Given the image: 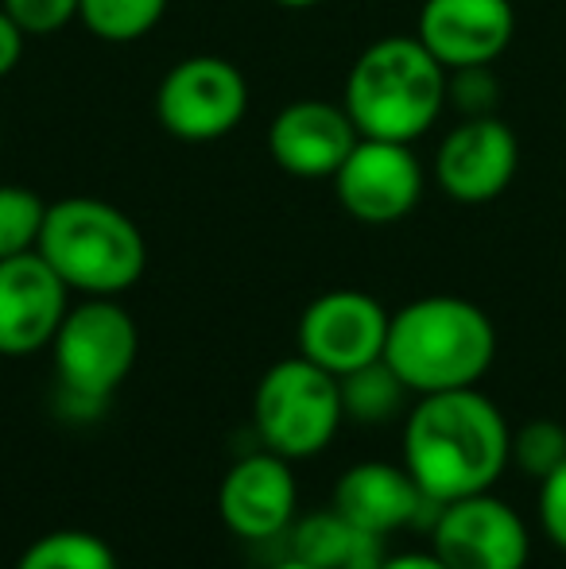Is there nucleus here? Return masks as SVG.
<instances>
[{
  "label": "nucleus",
  "instance_id": "nucleus-5",
  "mask_svg": "<svg viewBox=\"0 0 566 569\" xmlns=\"http://www.w3.org/2000/svg\"><path fill=\"white\" fill-rule=\"evenodd\" d=\"M252 415H257L265 450L287 457V461L318 457L346 422L338 376L318 368L302 352L291 360H280L260 380Z\"/></svg>",
  "mask_w": 566,
  "mask_h": 569
},
{
  "label": "nucleus",
  "instance_id": "nucleus-16",
  "mask_svg": "<svg viewBox=\"0 0 566 569\" xmlns=\"http://www.w3.org/2000/svg\"><path fill=\"white\" fill-rule=\"evenodd\" d=\"M516 31L508 0H424L416 39L446 70L489 67Z\"/></svg>",
  "mask_w": 566,
  "mask_h": 569
},
{
  "label": "nucleus",
  "instance_id": "nucleus-1",
  "mask_svg": "<svg viewBox=\"0 0 566 569\" xmlns=\"http://www.w3.org/2000/svg\"><path fill=\"white\" fill-rule=\"evenodd\" d=\"M513 450L505 415L474 388L419 396L404 422V469L438 503L489 492Z\"/></svg>",
  "mask_w": 566,
  "mask_h": 569
},
{
  "label": "nucleus",
  "instance_id": "nucleus-27",
  "mask_svg": "<svg viewBox=\"0 0 566 569\" xmlns=\"http://www.w3.org/2000/svg\"><path fill=\"white\" fill-rule=\"evenodd\" d=\"M380 569H450L443 558L430 550V555H396V558H385Z\"/></svg>",
  "mask_w": 566,
  "mask_h": 569
},
{
  "label": "nucleus",
  "instance_id": "nucleus-2",
  "mask_svg": "<svg viewBox=\"0 0 566 569\" xmlns=\"http://www.w3.org/2000/svg\"><path fill=\"white\" fill-rule=\"evenodd\" d=\"M497 357V330L489 315L458 295H427L393 315L385 360L408 391L474 388Z\"/></svg>",
  "mask_w": 566,
  "mask_h": 569
},
{
  "label": "nucleus",
  "instance_id": "nucleus-4",
  "mask_svg": "<svg viewBox=\"0 0 566 569\" xmlns=\"http://www.w3.org/2000/svg\"><path fill=\"white\" fill-rule=\"evenodd\" d=\"M36 252L86 299H117L140 283L148 244L137 221L98 198H59L47 206Z\"/></svg>",
  "mask_w": 566,
  "mask_h": 569
},
{
  "label": "nucleus",
  "instance_id": "nucleus-28",
  "mask_svg": "<svg viewBox=\"0 0 566 569\" xmlns=\"http://www.w3.org/2000/svg\"><path fill=\"white\" fill-rule=\"evenodd\" d=\"M272 4H280V8H315V4H322V0H272Z\"/></svg>",
  "mask_w": 566,
  "mask_h": 569
},
{
  "label": "nucleus",
  "instance_id": "nucleus-10",
  "mask_svg": "<svg viewBox=\"0 0 566 569\" xmlns=\"http://www.w3.org/2000/svg\"><path fill=\"white\" fill-rule=\"evenodd\" d=\"M388 315L365 291H326L302 310L299 318V352L326 368L330 376H346L361 365L385 357Z\"/></svg>",
  "mask_w": 566,
  "mask_h": 569
},
{
  "label": "nucleus",
  "instance_id": "nucleus-13",
  "mask_svg": "<svg viewBox=\"0 0 566 569\" xmlns=\"http://www.w3.org/2000/svg\"><path fill=\"white\" fill-rule=\"evenodd\" d=\"M334 511L361 531L388 539L400 527H427L430 531L443 503L419 492V485L404 465L361 461L349 465L334 485Z\"/></svg>",
  "mask_w": 566,
  "mask_h": 569
},
{
  "label": "nucleus",
  "instance_id": "nucleus-11",
  "mask_svg": "<svg viewBox=\"0 0 566 569\" xmlns=\"http://www.w3.org/2000/svg\"><path fill=\"white\" fill-rule=\"evenodd\" d=\"M520 167V143L497 117H466L435 156V179L461 206L493 202L508 190Z\"/></svg>",
  "mask_w": 566,
  "mask_h": 569
},
{
  "label": "nucleus",
  "instance_id": "nucleus-23",
  "mask_svg": "<svg viewBox=\"0 0 566 569\" xmlns=\"http://www.w3.org/2000/svg\"><path fill=\"white\" fill-rule=\"evenodd\" d=\"M446 101L461 117H493L497 106V78L489 67H458L446 74Z\"/></svg>",
  "mask_w": 566,
  "mask_h": 569
},
{
  "label": "nucleus",
  "instance_id": "nucleus-15",
  "mask_svg": "<svg viewBox=\"0 0 566 569\" xmlns=\"http://www.w3.org/2000/svg\"><path fill=\"white\" fill-rule=\"evenodd\" d=\"M295 503H299V492H295L291 461L272 450L245 453L218 488L221 519L237 539L249 542H268L284 535L295 523Z\"/></svg>",
  "mask_w": 566,
  "mask_h": 569
},
{
  "label": "nucleus",
  "instance_id": "nucleus-17",
  "mask_svg": "<svg viewBox=\"0 0 566 569\" xmlns=\"http://www.w3.org/2000/svg\"><path fill=\"white\" fill-rule=\"evenodd\" d=\"M291 558L315 569H380L388 555L380 535L361 531L330 508L291 523Z\"/></svg>",
  "mask_w": 566,
  "mask_h": 569
},
{
  "label": "nucleus",
  "instance_id": "nucleus-8",
  "mask_svg": "<svg viewBox=\"0 0 566 569\" xmlns=\"http://www.w3.org/2000/svg\"><path fill=\"white\" fill-rule=\"evenodd\" d=\"M430 550L450 569H524L532 539L513 503L477 492L443 503L430 523Z\"/></svg>",
  "mask_w": 566,
  "mask_h": 569
},
{
  "label": "nucleus",
  "instance_id": "nucleus-6",
  "mask_svg": "<svg viewBox=\"0 0 566 569\" xmlns=\"http://www.w3.org/2000/svg\"><path fill=\"white\" fill-rule=\"evenodd\" d=\"M51 352L62 396L82 407H101L129 380L140 352V333L117 299H82L67 310Z\"/></svg>",
  "mask_w": 566,
  "mask_h": 569
},
{
  "label": "nucleus",
  "instance_id": "nucleus-26",
  "mask_svg": "<svg viewBox=\"0 0 566 569\" xmlns=\"http://www.w3.org/2000/svg\"><path fill=\"white\" fill-rule=\"evenodd\" d=\"M23 31L20 23L12 20V16L0 8V82H4L8 74H12L16 67H20V54H23Z\"/></svg>",
  "mask_w": 566,
  "mask_h": 569
},
{
  "label": "nucleus",
  "instance_id": "nucleus-19",
  "mask_svg": "<svg viewBox=\"0 0 566 569\" xmlns=\"http://www.w3.org/2000/svg\"><path fill=\"white\" fill-rule=\"evenodd\" d=\"M16 569H117V558L106 539L67 527L31 542Z\"/></svg>",
  "mask_w": 566,
  "mask_h": 569
},
{
  "label": "nucleus",
  "instance_id": "nucleus-29",
  "mask_svg": "<svg viewBox=\"0 0 566 569\" xmlns=\"http://www.w3.org/2000/svg\"><path fill=\"white\" fill-rule=\"evenodd\" d=\"M272 569H315V566H307V562H299V558H291V555H287L284 562H276Z\"/></svg>",
  "mask_w": 566,
  "mask_h": 569
},
{
  "label": "nucleus",
  "instance_id": "nucleus-18",
  "mask_svg": "<svg viewBox=\"0 0 566 569\" xmlns=\"http://www.w3.org/2000/svg\"><path fill=\"white\" fill-rule=\"evenodd\" d=\"M338 388H341V411H346V419L361 422V427H385V422H393L404 407V396H408V383L396 376V368L385 357L338 376Z\"/></svg>",
  "mask_w": 566,
  "mask_h": 569
},
{
  "label": "nucleus",
  "instance_id": "nucleus-21",
  "mask_svg": "<svg viewBox=\"0 0 566 569\" xmlns=\"http://www.w3.org/2000/svg\"><path fill=\"white\" fill-rule=\"evenodd\" d=\"M47 202L28 187H0V260L36 252L39 232H43Z\"/></svg>",
  "mask_w": 566,
  "mask_h": 569
},
{
  "label": "nucleus",
  "instance_id": "nucleus-9",
  "mask_svg": "<svg viewBox=\"0 0 566 569\" xmlns=\"http://www.w3.org/2000/svg\"><path fill=\"white\" fill-rule=\"evenodd\" d=\"M334 194L349 218L365 226H393L424 198V167L411 143L361 136L334 174Z\"/></svg>",
  "mask_w": 566,
  "mask_h": 569
},
{
  "label": "nucleus",
  "instance_id": "nucleus-7",
  "mask_svg": "<svg viewBox=\"0 0 566 569\" xmlns=\"http://www.w3.org/2000/svg\"><path fill=\"white\" fill-rule=\"evenodd\" d=\"M249 113V82L229 59L190 54L163 74L156 117L175 140L214 143L229 136Z\"/></svg>",
  "mask_w": 566,
  "mask_h": 569
},
{
  "label": "nucleus",
  "instance_id": "nucleus-3",
  "mask_svg": "<svg viewBox=\"0 0 566 569\" xmlns=\"http://www.w3.org/2000/svg\"><path fill=\"white\" fill-rule=\"evenodd\" d=\"M446 106V67L416 36L369 43L346 78V113L373 140L411 143Z\"/></svg>",
  "mask_w": 566,
  "mask_h": 569
},
{
  "label": "nucleus",
  "instance_id": "nucleus-22",
  "mask_svg": "<svg viewBox=\"0 0 566 569\" xmlns=\"http://www.w3.org/2000/svg\"><path fill=\"white\" fill-rule=\"evenodd\" d=\"M516 465L528 477L544 480L566 461V427L555 419H532L513 435V450H508Z\"/></svg>",
  "mask_w": 566,
  "mask_h": 569
},
{
  "label": "nucleus",
  "instance_id": "nucleus-20",
  "mask_svg": "<svg viewBox=\"0 0 566 569\" xmlns=\"http://www.w3.org/2000/svg\"><path fill=\"white\" fill-rule=\"evenodd\" d=\"M167 12V0H82L78 20L101 43H137Z\"/></svg>",
  "mask_w": 566,
  "mask_h": 569
},
{
  "label": "nucleus",
  "instance_id": "nucleus-25",
  "mask_svg": "<svg viewBox=\"0 0 566 569\" xmlns=\"http://www.w3.org/2000/svg\"><path fill=\"white\" fill-rule=\"evenodd\" d=\"M539 523L544 535L566 555V461L539 480Z\"/></svg>",
  "mask_w": 566,
  "mask_h": 569
},
{
  "label": "nucleus",
  "instance_id": "nucleus-14",
  "mask_svg": "<svg viewBox=\"0 0 566 569\" xmlns=\"http://www.w3.org/2000/svg\"><path fill=\"white\" fill-rule=\"evenodd\" d=\"M361 140L346 106L302 98L284 106L268 124V151L295 179H334L354 143Z\"/></svg>",
  "mask_w": 566,
  "mask_h": 569
},
{
  "label": "nucleus",
  "instance_id": "nucleus-12",
  "mask_svg": "<svg viewBox=\"0 0 566 569\" xmlns=\"http://www.w3.org/2000/svg\"><path fill=\"white\" fill-rule=\"evenodd\" d=\"M70 287L39 252L0 260V357H28L54 341Z\"/></svg>",
  "mask_w": 566,
  "mask_h": 569
},
{
  "label": "nucleus",
  "instance_id": "nucleus-24",
  "mask_svg": "<svg viewBox=\"0 0 566 569\" xmlns=\"http://www.w3.org/2000/svg\"><path fill=\"white\" fill-rule=\"evenodd\" d=\"M0 4L20 23L23 36H51L75 20L82 0H0Z\"/></svg>",
  "mask_w": 566,
  "mask_h": 569
}]
</instances>
